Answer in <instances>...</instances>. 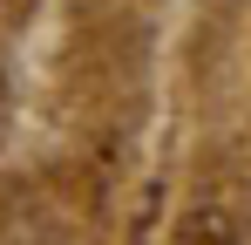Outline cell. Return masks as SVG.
<instances>
[{
  "label": "cell",
  "mask_w": 251,
  "mask_h": 245,
  "mask_svg": "<svg viewBox=\"0 0 251 245\" xmlns=\"http://www.w3.org/2000/svg\"><path fill=\"white\" fill-rule=\"evenodd\" d=\"M75 225H68V204H54L41 184H27L21 198L0 211V245H68Z\"/></svg>",
  "instance_id": "cell-1"
},
{
  "label": "cell",
  "mask_w": 251,
  "mask_h": 245,
  "mask_svg": "<svg viewBox=\"0 0 251 245\" xmlns=\"http://www.w3.org/2000/svg\"><path fill=\"white\" fill-rule=\"evenodd\" d=\"M170 245H245V211H238V198H197L176 218Z\"/></svg>",
  "instance_id": "cell-2"
},
{
  "label": "cell",
  "mask_w": 251,
  "mask_h": 245,
  "mask_svg": "<svg viewBox=\"0 0 251 245\" xmlns=\"http://www.w3.org/2000/svg\"><path fill=\"white\" fill-rule=\"evenodd\" d=\"M0 7H21V0H0Z\"/></svg>",
  "instance_id": "cell-3"
}]
</instances>
